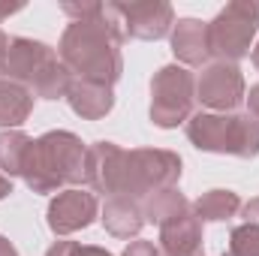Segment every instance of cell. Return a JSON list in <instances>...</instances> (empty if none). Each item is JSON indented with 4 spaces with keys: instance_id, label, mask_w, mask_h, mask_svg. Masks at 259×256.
<instances>
[{
    "instance_id": "obj_1",
    "label": "cell",
    "mask_w": 259,
    "mask_h": 256,
    "mask_svg": "<svg viewBox=\"0 0 259 256\" xmlns=\"http://www.w3.org/2000/svg\"><path fill=\"white\" fill-rule=\"evenodd\" d=\"M61 12L72 18L58 42L61 64L78 81L115 88V81L124 75L121 46L127 42V30H124L118 3H100V0L72 3V0H66V3H61Z\"/></svg>"
},
{
    "instance_id": "obj_2",
    "label": "cell",
    "mask_w": 259,
    "mask_h": 256,
    "mask_svg": "<svg viewBox=\"0 0 259 256\" xmlns=\"http://www.w3.org/2000/svg\"><path fill=\"white\" fill-rule=\"evenodd\" d=\"M88 145L69 130H49L33 142L24 166V184L33 193L58 196L66 187L84 184Z\"/></svg>"
},
{
    "instance_id": "obj_3",
    "label": "cell",
    "mask_w": 259,
    "mask_h": 256,
    "mask_svg": "<svg viewBox=\"0 0 259 256\" xmlns=\"http://www.w3.org/2000/svg\"><path fill=\"white\" fill-rule=\"evenodd\" d=\"M0 75L30 88V94L39 100H66V91L72 84V75L61 64L58 52L30 36H9Z\"/></svg>"
},
{
    "instance_id": "obj_4",
    "label": "cell",
    "mask_w": 259,
    "mask_h": 256,
    "mask_svg": "<svg viewBox=\"0 0 259 256\" xmlns=\"http://www.w3.org/2000/svg\"><path fill=\"white\" fill-rule=\"evenodd\" d=\"M187 127L190 145L205 154L250 160L259 154V121L250 112H193Z\"/></svg>"
},
{
    "instance_id": "obj_5",
    "label": "cell",
    "mask_w": 259,
    "mask_h": 256,
    "mask_svg": "<svg viewBox=\"0 0 259 256\" xmlns=\"http://www.w3.org/2000/svg\"><path fill=\"white\" fill-rule=\"evenodd\" d=\"M259 36V0H232L208 21V52L214 61L238 64Z\"/></svg>"
},
{
    "instance_id": "obj_6",
    "label": "cell",
    "mask_w": 259,
    "mask_h": 256,
    "mask_svg": "<svg viewBox=\"0 0 259 256\" xmlns=\"http://www.w3.org/2000/svg\"><path fill=\"white\" fill-rule=\"evenodd\" d=\"M184 172V163L175 151L166 148H133L124 151V169H121V193L136 202L157 190L178 187Z\"/></svg>"
},
{
    "instance_id": "obj_7",
    "label": "cell",
    "mask_w": 259,
    "mask_h": 256,
    "mask_svg": "<svg viewBox=\"0 0 259 256\" xmlns=\"http://www.w3.org/2000/svg\"><path fill=\"white\" fill-rule=\"evenodd\" d=\"M196 103V75L181 64L160 66L151 78V124L160 130H175L190 121Z\"/></svg>"
},
{
    "instance_id": "obj_8",
    "label": "cell",
    "mask_w": 259,
    "mask_h": 256,
    "mask_svg": "<svg viewBox=\"0 0 259 256\" xmlns=\"http://www.w3.org/2000/svg\"><path fill=\"white\" fill-rule=\"evenodd\" d=\"M247 97L241 66L232 61H208L196 75V103L208 112H238Z\"/></svg>"
},
{
    "instance_id": "obj_9",
    "label": "cell",
    "mask_w": 259,
    "mask_h": 256,
    "mask_svg": "<svg viewBox=\"0 0 259 256\" xmlns=\"http://www.w3.org/2000/svg\"><path fill=\"white\" fill-rule=\"evenodd\" d=\"M97 217H100L97 193L84 190V187H66V190H61L58 196H52L49 211H46L49 229L55 235H61V238L88 229Z\"/></svg>"
},
{
    "instance_id": "obj_10",
    "label": "cell",
    "mask_w": 259,
    "mask_h": 256,
    "mask_svg": "<svg viewBox=\"0 0 259 256\" xmlns=\"http://www.w3.org/2000/svg\"><path fill=\"white\" fill-rule=\"evenodd\" d=\"M127 39H142V42H157L172 33L175 27V9L166 0H133V3H118Z\"/></svg>"
},
{
    "instance_id": "obj_11",
    "label": "cell",
    "mask_w": 259,
    "mask_h": 256,
    "mask_svg": "<svg viewBox=\"0 0 259 256\" xmlns=\"http://www.w3.org/2000/svg\"><path fill=\"white\" fill-rule=\"evenodd\" d=\"M121 169H124V148L118 142H94L88 145L84 157V184L91 193H103L106 199L121 193Z\"/></svg>"
},
{
    "instance_id": "obj_12",
    "label": "cell",
    "mask_w": 259,
    "mask_h": 256,
    "mask_svg": "<svg viewBox=\"0 0 259 256\" xmlns=\"http://www.w3.org/2000/svg\"><path fill=\"white\" fill-rule=\"evenodd\" d=\"M172 55L181 66H205L211 61L208 52V21L199 18H178L172 33H169Z\"/></svg>"
},
{
    "instance_id": "obj_13",
    "label": "cell",
    "mask_w": 259,
    "mask_h": 256,
    "mask_svg": "<svg viewBox=\"0 0 259 256\" xmlns=\"http://www.w3.org/2000/svg\"><path fill=\"white\" fill-rule=\"evenodd\" d=\"M202 220L193 211L160 226V253L163 256H202Z\"/></svg>"
},
{
    "instance_id": "obj_14",
    "label": "cell",
    "mask_w": 259,
    "mask_h": 256,
    "mask_svg": "<svg viewBox=\"0 0 259 256\" xmlns=\"http://www.w3.org/2000/svg\"><path fill=\"white\" fill-rule=\"evenodd\" d=\"M66 103L81 121H100V118H106L115 109V91L106 88V84L72 78V84L66 91Z\"/></svg>"
},
{
    "instance_id": "obj_15",
    "label": "cell",
    "mask_w": 259,
    "mask_h": 256,
    "mask_svg": "<svg viewBox=\"0 0 259 256\" xmlns=\"http://www.w3.org/2000/svg\"><path fill=\"white\" fill-rule=\"evenodd\" d=\"M100 223L115 238H136L142 232V226H145L142 202H136L130 196H112V199H106V205L100 208Z\"/></svg>"
},
{
    "instance_id": "obj_16",
    "label": "cell",
    "mask_w": 259,
    "mask_h": 256,
    "mask_svg": "<svg viewBox=\"0 0 259 256\" xmlns=\"http://www.w3.org/2000/svg\"><path fill=\"white\" fill-rule=\"evenodd\" d=\"M33 94L30 88L0 78V127L3 130H18L33 112Z\"/></svg>"
},
{
    "instance_id": "obj_17",
    "label": "cell",
    "mask_w": 259,
    "mask_h": 256,
    "mask_svg": "<svg viewBox=\"0 0 259 256\" xmlns=\"http://www.w3.org/2000/svg\"><path fill=\"white\" fill-rule=\"evenodd\" d=\"M33 136H27L24 130H3L0 133V172L12 181V178H24V166L27 157L33 151Z\"/></svg>"
},
{
    "instance_id": "obj_18",
    "label": "cell",
    "mask_w": 259,
    "mask_h": 256,
    "mask_svg": "<svg viewBox=\"0 0 259 256\" xmlns=\"http://www.w3.org/2000/svg\"><path fill=\"white\" fill-rule=\"evenodd\" d=\"M190 211H193L202 223H223V220L238 217V211H241V196L235 190L214 187V190L202 193L196 202H190Z\"/></svg>"
},
{
    "instance_id": "obj_19",
    "label": "cell",
    "mask_w": 259,
    "mask_h": 256,
    "mask_svg": "<svg viewBox=\"0 0 259 256\" xmlns=\"http://www.w3.org/2000/svg\"><path fill=\"white\" fill-rule=\"evenodd\" d=\"M187 211H190V202H187V196L178 190V187L157 190V193H151V196L142 199L145 223L163 226V223H169V220H175V217H181V214H187Z\"/></svg>"
},
{
    "instance_id": "obj_20",
    "label": "cell",
    "mask_w": 259,
    "mask_h": 256,
    "mask_svg": "<svg viewBox=\"0 0 259 256\" xmlns=\"http://www.w3.org/2000/svg\"><path fill=\"white\" fill-rule=\"evenodd\" d=\"M226 256H259V226L241 223L229 232Z\"/></svg>"
},
{
    "instance_id": "obj_21",
    "label": "cell",
    "mask_w": 259,
    "mask_h": 256,
    "mask_svg": "<svg viewBox=\"0 0 259 256\" xmlns=\"http://www.w3.org/2000/svg\"><path fill=\"white\" fill-rule=\"evenodd\" d=\"M46 256H115L109 253L106 247H97V244H78V241H55Z\"/></svg>"
},
{
    "instance_id": "obj_22",
    "label": "cell",
    "mask_w": 259,
    "mask_h": 256,
    "mask_svg": "<svg viewBox=\"0 0 259 256\" xmlns=\"http://www.w3.org/2000/svg\"><path fill=\"white\" fill-rule=\"evenodd\" d=\"M124 256H163V253H160V247L154 241H130Z\"/></svg>"
},
{
    "instance_id": "obj_23",
    "label": "cell",
    "mask_w": 259,
    "mask_h": 256,
    "mask_svg": "<svg viewBox=\"0 0 259 256\" xmlns=\"http://www.w3.org/2000/svg\"><path fill=\"white\" fill-rule=\"evenodd\" d=\"M241 214H244V223L259 226V196H256V199H250L247 205H241Z\"/></svg>"
},
{
    "instance_id": "obj_24",
    "label": "cell",
    "mask_w": 259,
    "mask_h": 256,
    "mask_svg": "<svg viewBox=\"0 0 259 256\" xmlns=\"http://www.w3.org/2000/svg\"><path fill=\"white\" fill-rule=\"evenodd\" d=\"M244 100H247V112H250V115L259 121V81L250 88V91H247V97H244Z\"/></svg>"
},
{
    "instance_id": "obj_25",
    "label": "cell",
    "mask_w": 259,
    "mask_h": 256,
    "mask_svg": "<svg viewBox=\"0 0 259 256\" xmlns=\"http://www.w3.org/2000/svg\"><path fill=\"white\" fill-rule=\"evenodd\" d=\"M0 256H18V250H15V244L6 238V235H0Z\"/></svg>"
},
{
    "instance_id": "obj_26",
    "label": "cell",
    "mask_w": 259,
    "mask_h": 256,
    "mask_svg": "<svg viewBox=\"0 0 259 256\" xmlns=\"http://www.w3.org/2000/svg\"><path fill=\"white\" fill-rule=\"evenodd\" d=\"M9 193H12V181H9V178L0 172V199H6Z\"/></svg>"
},
{
    "instance_id": "obj_27",
    "label": "cell",
    "mask_w": 259,
    "mask_h": 256,
    "mask_svg": "<svg viewBox=\"0 0 259 256\" xmlns=\"http://www.w3.org/2000/svg\"><path fill=\"white\" fill-rule=\"evenodd\" d=\"M6 42H9V36L0 30V64H3V52H6Z\"/></svg>"
},
{
    "instance_id": "obj_28",
    "label": "cell",
    "mask_w": 259,
    "mask_h": 256,
    "mask_svg": "<svg viewBox=\"0 0 259 256\" xmlns=\"http://www.w3.org/2000/svg\"><path fill=\"white\" fill-rule=\"evenodd\" d=\"M250 61H253V66L259 69V39H256V46H253V52H250Z\"/></svg>"
}]
</instances>
